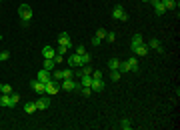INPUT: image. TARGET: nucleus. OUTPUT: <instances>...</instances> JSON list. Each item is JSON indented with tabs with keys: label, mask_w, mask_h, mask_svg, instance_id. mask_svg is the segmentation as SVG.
<instances>
[{
	"label": "nucleus",
	"mask_w": 180,
	"mask_h": 130,
	"mask_svg": "<svg viewBox=\"0 0 180 130\" xmlns=\"http://www.w3.org/2000/svg\"><path fill=\"white\" fill-rule=\"evenodd\" d=\"M56 92H60V80H48V82L44 84V94L48 96H54Z\"/></svg>",
	"instance_id": "f257e3e1"
},
{
	"label": "nucleus",
	"mask_w": 180,
	"mask_h": 130,
	"mask_svg": "<svg viewBox=\"0 0 180 130\" xmlns=\"http://www.w3.org/2000/svg\"><path fill=\"white\" fill-rule=\"evenodd\" d=\"M18 16L22 20H28V22H30V18H32V6H30V4H20V6H18Z\"/></svg>",
	"instance_id": "f03ea898"
},
{
	"label": "nucleus",
	"mask_w": 180,
	"mask_h": 130,
	"mask_svg": "<svg viewBox=\"0 0 180 130\" xmlns=\"http://www.w3.org/2000/svg\"><path fill=\"white\" fill-rule=\"evenodd\" d=\"M112 18L120 20V22H128V14L124 12V8L120 6V4H118V6H114V8H112Z\"/></svg>",
	"instance_id": "7ed1b4c3"
},
{
	"label": "nucleus",
	"mask_w": 180,
	"mask_h": 130,
	"mask_svg": "<svg viewBox=\"0 0 180 130\" xmlns=\"http://www.w3.org/2000/svg\"><path fill=\"white\" fill-rule=\"evenodd\" d=\"M78 88V82L72 78H66V80H60V90H66V92H72Z\"/></svg>",
	"instance_id": "20e7f679"
},
{
	"label": "nucleus",
	"mask_w": 180,
	"mask_h": 130,
	"mask_svg": "<svg viewBox=\"0 0 180 130\" xmlns=\"http://www.w3.org/2000/svg\"><path fill=\"white\" fill-rule=\"evenodd\" d=\"M132 46V52L136 54V56H146V54H148V44H144V42H138V44H130Z\"/></svg>",
	"instance_id": "39448f33"
},
{
	"label": "nucleus",
	"mask_w": 180,
	"mask_h": 130,
	"mask_svg": "<svg viewBox=\"0 0 180 130\" xmlns=\"http://www.w3.org/2000/svg\"><path fill=\"white\" fill-rule=\"evenodd\" d=\"M50 106V98H48V94H40L36 100V108L38 110H46V108Z\"/></svg>",
	"instance_id": "423d86ee"
},
{
	"label": "nucleus",
	"mask_w": 180,
	"mask_h": 130,
	"mask_svg": "<svg viewBox=\"0 0 180 130\" xmlns=\"http://www.w3.org/2000/svg\"><path fill=\"white\" fill-rule=\"evenodd\" d=\"M58 46H62V48H68L72 46V40H70V36L66 34V32H62V34H58Z\"/></svg>",
	"instance_id": "0eeeda50"
},
{
	"label": "nucleus",
	"mask_w": 180,
	"mask_h": 130,
	"mask_svg": "<svg viewBox=\"0 0 180 130\" xmlns=\"http://www.w3.org/2000/svg\"><path fill=\"white\" fill-rule=\"evenodd\" d=\"M68 64H70V68H80V66H84L80 54H76V52L72 54V56H68Z\"/></svg>",
	"instance_id": "6e6552de"
},
{
	"label": "nucleus",
	"mask_w": 180,
	"mask_h": 130,
	"mask_svg": "<svg viewBox=\"0 0 180 130\" xmlns=\"http://www.w3.org/2000/svg\"><path fill=\"white\" fill-rule=\"evenodd\" d=\"M36 80H40V82H48V80H52V72H50V70H44V68H42V70H38V74H36Z\"/></svg>",
	"instance_id": "1a4fd4ad"
},
{
	"label": "nucleus",
	"mask_w": 180,
	"mask_h": 130,
	"mask_svg": "<svg viewBox=\"0 0 180 130\" xmlns=\"http://www.w3.org/2000/svg\"><path fill=\"white\" fill-rule=\"evenodd\" d=\"M90 88H92V92H102V90H104V80H102V78H92Z\"/></svg>",
	"instance_id": "9d476101"
},
{
	"label": "nucleus",
	"mask_w": 180,
	"mask_h": 130,
	"mask_svg": "<svg viewBox=\"0 0 180 130\" xmlns=\"http://www.w3.org/2000/svg\"><path fill=\"white\" fill-rule=\"evenodd\" d=\"M30 86H32V90H34L36 94H44V82H40V80H32Z\"/></svg>",
	"instance_id": "9b49d317"
},
{
	"label": "nucleus",
	"mask_w": 180,
	"mask_h": 130,
	"mask_svg": "<svg viewBox=\"0 0 180 130\" xmlns=\"http://www.w3.org/2000/svg\"><path fill=\"white\" fill-rule=\"evenodd\" d=\"M148 48H152V50H156L158 54H162V52H164V48L160 46V40H158V38H152V40L148 42Z\"/></svg>",
	"instance_id": "f8f14e48"
},
{
	"label": "nucleus",
	"mask_w": 180,
	"mask_h": 130,
	"mask_svg": "<svg viewBox=\"0 0 180 130\" xmlns=\"http://www.w3.org/2000/svg\"><path fill=\"white\" fill-rule=\"evenodd\" d=\"M42 56H44V58H54V56H56V48L44 46V48H42Z\"/></svg>",
	"instance_id": "ddd939ff"
},
{
	"label": "nucleus",
	"mask_w": 180,
	"mask_h": 130,
	"mask_svg": "<svg viewBox=\"0 0 180 130\" xmlns=\"http://www.w3.org/2000/svg\"><path fill=\"white\" fill-rule=\"evenodd\" d=\"M126 64H128V70H130V72H138V60H136V58L132 56V58H128V60H126Z\"/></svg>",
	"instance_id": "4468645a"
},
{
	"label": "nucleus",
	"mask_w": 180,
	"mask_h": 130,
	"mask_svg": "<svg viewBox=\"0 0 180 130\" xmlns=\"http://www.w3.org/2000/svg\"><path fill=\"white\" fill-rule=\"evenodd\" d=\"M42 68H44V70H50V72H52V70L56 68V62H54L52 58H44V62H42Z\"/></svg>",
	"instance_id": "2eb2a0df"
},
{
	"label": "nucleus",
	"mask_w": 180,
	"mask_h": 130,
	"mask_svg": "<svg viewBox=\"0 0 180 130\" xmlns=\"http://www.w3.org/2000/svg\"><path fill=\"white\" fill-rule=\"evenodd\" d=\"M38 108H36V102H26L24 104V112L26 114H32V112H36Z\"/></svg>",
	"instance_id": "dca6fc26"
},
{
	"label": "nucleus",
	"mask_w": 180,
	"mask_h": 130,
	"mask_svg": "<svg viewBox=\"0 0 180 130\" xmlns=\"http://www.w3.org/2000/svg\"><path fill=\"white\" fill-rule=\"evenodd\" d=\"M108 68H110V70H118L120 68V60H118V58H110V60H108Z\"/></svg>",
	"instance_id": "f3484780"
},
{
	"label": "nucleus",
	"mask_w": 180,
	"mask_h": 130,
	"mask_svg": "<svg viewBox=\"0 0 180 130\" xmlns=\"http://www.w3.org/2000/svg\"><path fill=\"white\" fill-rule=\"evenodd\" d=\"M66 78H74V68H64L62 70V80Z\"/></svg>",
	"instance_id": "a211bd4d"
},
{
	"label": "nucleus",
	"mask_w": 180,
	"mask_h": 130,
	"mask_svg": "<svg viewBox=\"0 0 180 130\" xmlns=\"http://www.w3.org/2000/svg\"><path fill=\"white\" fill-rule=\"evenodd\" d=\"M0 106L10 108V94H2V96H0Z\"/></svg>",
	"instance_id": "6ab92c4d"
},
{
	"label": "nucleus",
	"mask_w": 180,
	"mask_h": 130,
	"mask_svg": "<svg viewBox=\"0 0 180 130\" xmlns=\"http://www.w3.org/2000/svg\"><path fill=\"white\" fill-rule=\"evenodd\" d=\"M18 102H20V96L16 94V92H10V108H12V106H16Z\"/></svg>",
	"instance_id": "aec40b11"
},
{
	"label": "nucleus",
	"mask_w": 180,
	"mask_h": 130,
	"mask_svg": "<svg viewBox=\"0 0 180 130\" xmlns=\"http://www.w3.org/2000/svg\"><path fill=\"white\" fill-rule=\"evenodd\" d=\"M154 10H156V14H158V16H162V14L166 12V8H164V4H162V0H160L158 4H154Z\"/></svg>",
	"instance_id": "412c9836"
},
{
	"label": "nucleus",
	"mask_w": 180,
	"mask_h": 130,
	"mask_svg": "<svg viewBox=\"0 0 180 130\" xmlns=\"http://www.w3.org/2000/svg\"><path fill=\"white\" fill-rule=\"evenodd\" d=\"M10 92H12L10 84H0V94H10Z\"/></svg>",
	"instance_id": "4be33fe9"
},
{
	"label": "nucleus",
	"mask_w": 180,
	"mask_h": 130,
	"mask_svg": "<svg viewBox=\"0 0 180 130\" xmlns=\"http://www.w3.org/2000/svg\"><path fill=\"white\" fill-rule=\"evenodd\" d=\"M162 4H164V8H166V10L176 8V2H174V0H162Z\"/></svg>",
	"instance_id": "5701e85b"
},
{
	"label": "nucleus",
	"mask_w": 180,
	"mask_h": 130,
	"mask_svg": "<svg viewBox=\"0 0 180 130\" xmlns=\"http://www.w3.org/2000/svg\"><path fill=\"white\" fill-rule=\"evenodd\" d=\"M120 76H122V72H120V70H110V78L114 80V82H118Z\"/></svg>",
	"instance_id": "b1692460"
},
{
	"label": "nucleus",
	"mask_w": 180,
	"mask_h": 130,
	"mask_svg": "<svg viewBox=\"0 0 180 130\" xmlns=\"http://www.w3.org/2000/svg\"><path fill=\"white\" fill-rule=\"evenodd\" d=\"M130 126H132V124H130V120H128V118L120 120V128H122V130H130Z\"/></svg>",
	"instance_id": "393cba45"
},
{
	"label": "nucleus",
	"mask_w": 180,
	"mask_h": 130,
	"mask_svg": "<svg viewBox=\"0 0 180 130\" xmlns=\"http://www.w3.org/2000/svg\"><path fill=\"white\" fill-rule=\"evenodd\" d=\"M80 58H82V64H90L92 62V56L88 52H84V54H80Z\"/></svg>",
	"instance_id": "a878e982"
},
{
	"label": "nucleus",
	"mask_w": 180,
	"mask_h": 130,
	"mask_svg": "<svg viewBox=\"0 0 180 130\" xmlns=\"http://www.w3.org/2000/svg\"><path fill=\"white\" fill-rule=\"evenodd\" d=\"M106 32H108L106 28H98V30H96V36L102 40V38H106Z\"/></svg>",
	"instance_id": "bb28decb"
},
{
	"label": "nucleus",
	"mask_w": 180,
	"mask_h": 130,
	"mask_svg": "<svg viewBox=\"0 0 180 130\" xmlns=\"http://www.w3.org/2000/svg\"><path fill=\"white\" fill-rule=\"evenodd\" d=\"M52 78L54 80H62V70H52Z\"/></svg>",
	"instance_id": "cd10ccee"
},
{
	"label": "nucleus",
	"mask_w": 180,
	"mask_h": 130,
	"mask_svg": "<svg viewBox=\"0 0 180 130\" xmlns=\"http://www.w3.org/2000/svg\"><path fill=\"white\" fill-rule=\"evenodd\" d=\"M138 42H142V34H138V32H136V34L132 36V44H138Z\"/></svg>",
	"instance_id": "c85d7f7f"
},
{
	"label": "nucleus",
	"mask_w": 180,
	"mask_h": 130,
	"mask_svg": "<svg viewBox=\"0 0 180 130\" xmlns=\"http://www.w3.org/2000/svg\"><path fill=\"white\" fill-rule=\"evenodd\" d=\"M52 60L56 62V64H62V60H64V54H56V56H54Z\"/></svg>",
	"instance_id": "c756f323"
},
{
	"label": "nucleus",
	"mask_w": 180,
	"mask_h": 130,
	"mask_svg": "<svg viewBox=\"0 0 180 130\" xmlns=\"http://www.w3.org/2000/svg\"><path fill=\"white\" fill-rule=\"evenodd\" d=\"M106 40L108 42H114V40H116V34H114V32H106Z\"/></svg>",
	"instance_id": "7c9ffc66"
},
{
	"label": "nucleus",
	"mask_w": 180,
	"mask_h": 130,
	"mask_svg": "<svg viewBox=\"0 0 180 130\" xmlns=\"http://www.w3.org/2000/svg\"><path fill=\"white\" fill-rule=\"evenodd\" d=\"M92 78H102V72L100 70H92Z\"/></svg>",
	"instance_id": "2f4dec72"
},
{
	"label": "nucleus",
	"mask_w": 180,
	"mask_h": 130,
	"mask_svg": "<svg viewBox=\"0 0 180 130\" xmlns=\"http://www.w3.org/2000/svg\"><path fill=\"white\" fill-rule=\"evenodd\" d=\"M100 38H98V36H94V38H92V44H94V46H100Z\"/></svg>",
	"instance_id": "473e14b6"
},
{
	"label": "nucleus",
	"mask_w": 180,
	"mask_h": 130,
	"mask_svg": "<svg viewBox=\"0 0 180 130\" xmlns=\"http://www.w3.org/2000/svg\"><path fill=\"white\" fill-rule=\"evenodd\" d=\"M0 54H2V60H8V58H10V52L8 50H4V52H0Z\"/></svg>",
	"instance_id": "72a5a7b5"
},
{
	"label": "nucleus",
	"mask_w": 180,
	"mask_h": 130,
	"mask_svg": "<svg viewBox=\"0 0 180 130\" xmlns=\"http://www.w3.org/2000/svg\"><path fill=\"white\" fill-rule=\"evenodd\" d=\"M56 54H66V48H62V46H58V48H56Z\"/></svg>",
	"instance_id": "f704fd0d"
},
{
	"label": "nucleus",
	"mask_w": 180,
	"mask_h": 130,
	"mask_svg": "<svg viewBox=\"0 0 180 130\" xmlns=\"http://www.w3.org/2000/svg\"><path fill=\"white\" fill-rule=\"evenodd\" d=\"M86 50H84V46H76V54H84Z\"/></svg>",
	"instance_id": "c9c22d12"
},
{
	"label": "nucleus",
	"mask_w": 180,
	"mask_h": 130,
	"mask_svg": "<svg viewBox=\"0 0 180 130\" xmlns=\"http://www.w3.org/2000/svg\"><path fill=\"white\" fill-rule=\"evenodd\" d=\"M0 60H2V54H0Z\"/></svg>",
	"instance_id": "e433bc0d"
},
{
	"label": "nucleus",
	"mask_w": 180,
	"mask_h": 130,
	"mask_svg": "<svg viewBox=\"0 0 180 130\" xmlns=\"http://www.w3.org/2000/svg\"><path fill=\"white\" fill-rule=\"evenodd\" d=\"M0 40H2V34H0Z\"/></svg>",
	"instance_id": "4c0bfd02"
},
{
	"label": "nucleus",
	"mask_w": 180,
	"mask_h": 130,
	"mask_svg": "<svg viewBox=\"0 0 180 130\" xmlns=\"http://www.w3.org/2000/svg\"><path fill=\"white\" fill-rule=\"evenodd\" d=\"M144 2H148V0H144Z\"/></svg>",
	"instance_id": "58836bf2"
},
{
	"label": "nucleus",
	"mask_w": 180,
	"mask_h": 130,
	"mask_svg": "<svg viewBox=\"0 0 180 130\" xmlns=\"http://www.w3.org/2000/svg\"><path fill=\"white\" fill-rule=\"evenodd\" d=\"M0 2H2V0H0Z\"/></svg>",
	"instance_id": "ea45409f"
}]
</instances>
